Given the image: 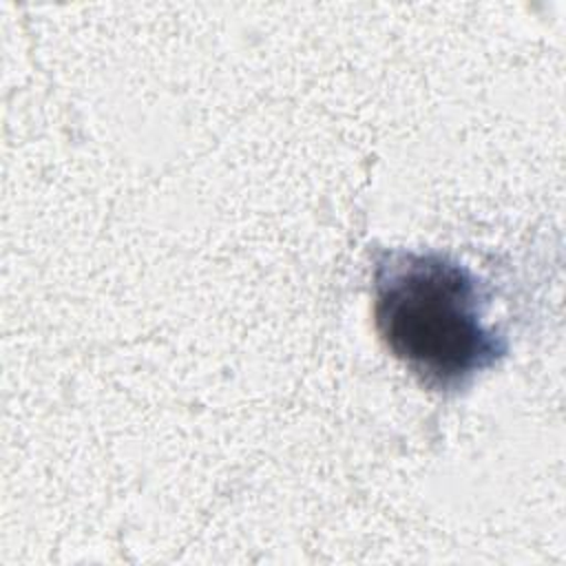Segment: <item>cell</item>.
Instances as JSON below:
<instances>
[{
  "instance_id": "obj_1",
  "label": "cell",
  "mask_w": 566,
  "mask_h": 566,
  "mask_svg": "<svg viewBox=\"0 0 566 566\" xmlns=\"http://www.w3.org/2000/svg\"><path fill=\"white\" fill-rule=\"evenodd\" d=\"M486 301L482 281L449 256L398 250L376 263V327L431 389H460L506 352L484 321Z\"/></svg>"
}]
</instances>
